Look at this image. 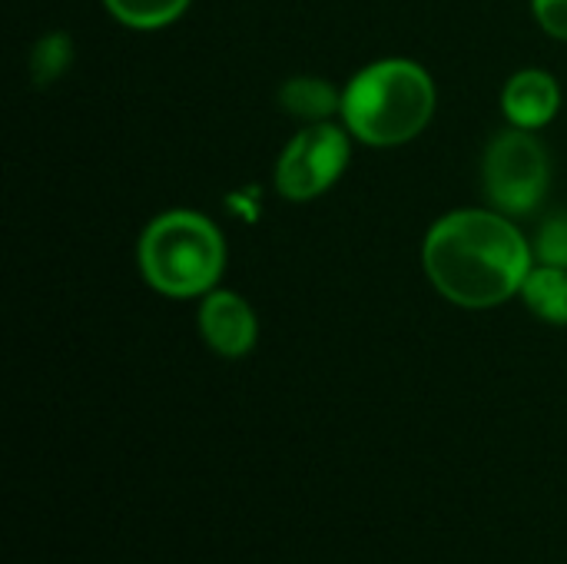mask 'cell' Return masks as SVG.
Wrapping results in <instances>:
<instances>
[{
  "mask_svg": "<svg viewBox=\"0 0 567 564\" xmlns=\"http://www.w3.org/2000/svg\"><path fill=\"white\" fill-rule=\"evenodd\" d=\"M279 103L286 113L309 120V123H326L336 110H342V96L329 80L319 76H292L279 90Z\"/></svg>",
  "mask_w": 567,
  "mask_h": 564,
  "instance_id": "obj_8",
  "label": "cell"
},
{
  "mask_svg": "<svg viewBox=\"0 0 567 564\" xmlns=\"http://www.w3.org/2000/svg\"><path fill=\"white\" fill-rule=\"evenodd\" d=\"M70 57H73V43L66 33H50L37 43L33 57H30V70H33V80L37 83H50L56 80L66 66H70Z\"/></svg>",
  "mask_w": 567,
  "mask_h": 564,
  "instance_id": "obj_11",
  "label": "cell"
},
{
  "mask_svg": "<svg viewBox=\"0 0 567 564\" xmlns=\"http://www.w3.org/2000/svg\"><path fill=\"white\" fill-rule=\"evenodd\" d=\"M339 113L362 143L399 146L429 126L435 113V83L412 60H379L352 76Z\"/></svg>",
  "mask_w": 567,
  "mask_h": 564,
  "instance_id": "obj_2",
  "label": "cell"
},
{
  "mask_svg": "<svg viewBox=\"0 0 567 564\" xmlns=\"http://www.w3.org/2000/svg\"><path fill=\"white\" fill-rule=\"evenodd\" d=\"M226 263V246L219 229L189 209H173L156 216L140 239V266L146 283L169 296L189 299L213 293Z\"/></svg>",
  "mask_w": 567,
  "mask_h": 564,
  "instance_id": "obj_3",
  "label": "cell"
},
{
  "mask_svg": "<svg viewBox=\"0 0 567 564\" xmlns=\"http://www.w3.org/2000/svg\"><path fill=\"white\" fill-rule=\"evenodd\" d=\"M103 3L120 23L136 27V30L166 27L189 7V0H103Z\"/></svg>",
  "mask_w": 567,
  "mask_h": 564,
  "instance_id": "obj_10",
  "label": "cell"
},
{
  "mask_svg": "<svg viewBox=\"0 0 567 564\" xmlns=\"http://www.w3.org/2000/svg\"><path fill=\"white\" fill-rule=\"evenodd\" d=\"M502 106L518 130H538L551 123L561 106L558 80L545 70H522L505 83Z\"/></svg>",
  "mask_w": 567,
  "mask_h": 564,
  "instance_id": "obj_7",
  "label": "cell"
},
{
  "mask_svg": "<svg viewBox=\"0 0 567 564\" xmlns=\"http://www.w3.org/2000/svg\"><path fill=\"white\" fill-rule=\"evenodd\" d=\"M522 296H525V306L545 322L567 326V269H558V266L532 269L522 286Z\"/></svg>",
  "mask_w": 567,
  "mask_h": 564,
  "instance_id": "obj_9",
  "label": "cell"
},
{
  "mask_svg": "<svg viewBox=\"0 0 567 564\" xmlns=\"http://www.w3.org/2000/svg\"><path fill=\"white\" fill-rule=\"evenodd\" d=\"M199 329L209 349H216L226 359H239L256 346V316L236 293H206L199 306Z\"/></svg>",
  "mask_w": 567,
  "mask_h": 564,
  "instance_id": "obj_6",
  "label": "cell"
},
{
  "mask_svg": "<svg viewBox=\"0 0 567 564\" xmlns=\"http://www.w3.org/2000/svg\"><path fill=\"white\" fill-rule=\"evenodd\" d=\"M349 163V136L332 123H309L289 140L276 163V189L286 199H316L326 193Z\"/></svg>",
  "mask_w": 567,
  "mask_h": 564,
  "instance_id": "obj_5",
  "label": "cell"
},
{
  "mask_svg": "<svg viewBox=\"0 0 567 564\" xmlns=\"http://www.w3.org/2000/svg\"><path fill=\"white\" fill-rule=\"evenodd\" d=\"M535 253H538L542 266L567 269V213H555L545 219V226L538 229V239H535Z\"/></svg>",
  "mask_w": 567,
  "mask_h": 564,
  "instance_id": "obj_12",
  "label": "cell"
},
{
  "mask_svg": "<svg viewBox=\"0 0 567 564\" xmlns=\"http://www.w3.org/2000/svg\"><path fill=\"white\" fill-rule=\"evenodd\" d=\"M532 7H535L538 23H542L551 37L567 40V0H532Z\"/></svg>",
  "mask_w": 567,
  "mask_h": 564,
  "instance_id": "obj_13",
  "label": "cell"
},
{
  "mask_svg": "<svg viewBox=\"0 0 567 564\" xmlns=\"http://www.w3.org/2000/svg\"><path fill=\"white\" fill-rule=\"evenodd\" d=\"M425 273L435 289L465 306L492 309L522 293L532 273V246L505 213L458 209L425 236Z\"/></svg>",
  "mask_w": 567,
  "mask_h": 564,
  "instance_id": "obj_1",
  "label": "cell"
},
{
  "mask_svg": "<svg viewBox=\"0 0 567 564\" xmlns=\"http://www.w3.org/2000/svg\"><path fill=\"white\" fill-rule=\"evenodd\" d=\"M548 153L532 130H505L485 153V193L505 216L532 213L548 193Z\"/></svg>",
  "mask_w": 567,
  "mask_h": 564,
  "instance_id": "obj_4",
  "label": "cell"
}]
</instances>
